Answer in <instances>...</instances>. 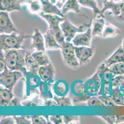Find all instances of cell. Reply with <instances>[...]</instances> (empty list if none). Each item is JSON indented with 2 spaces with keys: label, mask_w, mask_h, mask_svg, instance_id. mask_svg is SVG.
Segmentation results:
<instances>
[{
  "label": "cell",
  "mask_w": 124,
  "mask_h": 124,
  "mask_svg": "<svg viewBox=\"0 0 124 124\" xmlns=\"http://www.w3.org/2000/svg\"><path fill=\"white\" fill-rule=\"evenodd\" d=\"M24 48L1 50V59L4 60L8 68L13 71L23 73L25 78L27 75L25 68V55Z\"/></svg>",
  "instance_id": "1"
},
{
  "label": "cell",
  "mask_w": 124,
  "mask_h": 124,
  "mask_svg": "<svg viewBox=\"0 0 124 124\" xmlns=\"http://www.w3.org/2000/svg\"><path fill=\"white\" fill-rule=\"evenodd\" d=\"M31 36H25L19 33L14 32L11 34H1L0 35V49L1 50H7L12 49L24 48L22 44L25 38Z\"/></svg>",
  "instance_id": "2"
},
{
  "label": "cell",
  "mask_w": 124,
  "mask_h": 124,
  "mask_svg": "<svg viewBox=\"0 0 124 124\" xmlns=\"http://www.w3.org/2000/svg\"><path fill=\"white\" fill-rule=\"evenodd\" d=\"M62 55L64 63L67 66L74 69H78L80 67L75 52V45L72 43L65 41L61 45Z\"/></svg>",
  "instance_id": "3"
},
{
  "label": "cell",
  "mask_w": 124,
  "mask_h": 124,
  "mask_svg": "<svg viewBox=\"0 0 124 124\" xmlns=\"http://www.w3.org/2000/svg\"><path fill=\"white\" fill-rule=\"evenodd\" d=\"M60 27L64 33L66 40L70 42L76 36L77 33L85 32L91 26V24H83L79 26H74L68 20L65 19L62 22V23H61Z\"/></svg>",
  "instance_id": "4"
},
{
  "label": "cell",
  "mask_w": 124,
  "mask_h": 124,
  "mask_svg": "<svg viewBox=\"0 0 124 124\" xmlns=\"http://www.w3.org/2000/svg\"><path fill=\"white\" fill-rule=\"evenodd\" d=\"M22 77H24V75L21 71H13L6 67L3 72L0 73V84L12 91L17 81Z\"/></svg>",
  "instance_id": "5"
},
{
  "label": "cell",
  "mask_w": 124,
  "mask_h": 124,
  "mask_svg": "<svg viewBox=\"0 0 124 124\" xmlns=\"http://www.w3.org/2000/svg\"><path fill=\"white\" fill-rule=\"evenodd\" d=\"M85 85L87 94L91 96L98 95L101 86V74L96 71L85 83Z\"/></svg>",
  "instance_id": "6"
},
{
  "label": "cell",
  "mask_w": 124,
  "mask_h": 124,
  "mask_svg": "<svg viewBox=\"0 0 124 124\" xmlns=\"http://www.w3.org/2000/svg\"><path fill=\"white\" fill-rule=\"evenodd\" d=\"M14 32L19 33L12 20L10 19L8 12H0V33L1 34H11Z\"/></svg>",
  "instance_id": "7"
},
{
  "label": "cell",
  "mask_w": 124,
  "mask_h": 124,
  "mask_svg": "<svg viewBox=\"0 0 124 124\" xmlns=\"http://www.w3.org/2000/svg\"><path fill=\"white\" fill-rule=\"evenodd\" d=\"M75 52L80 65L88 63L94 54V49L92 47L86 46H75Z\"/></svg>",
  "instance_id": "8"
},
{
  "label": "cell",
  "mask_w": 124,
  "mask_h": 124,
  "mask_svg": "<svg viewBox=\"0 0 124 124\" xmlns=\"http://www.w3.org/2000/svg\"><path fill=\"white\" fill-rule=\"evenodd\" d=\"M102 4L103 6L101 10L102 14L107 10H110L111 11L110 14L117 17L121 13L122 9L124 4V0H120L117 2L114 0H102Z\"/></svg>",
  "instance_id": "9"
},
{
  "label": "cell",
  "mask_w": 124,
  "mask_h": 124,
  "mask_svg": "<svg viewBox=\"0 0 124 124\" xmlns=\"http://www.w3.org/2000/svg\"><path fill=\"white\" fill-rule=\"evenodd\" d=\"M55 70L51 63L46 65L40 66L38 70V75L43 81L49 83H53L54 82V77L55 75Z\"/></svg>",
  "instance_id": "10"
},
{
  "label": "cell",
  "mask_w": 124,
  "mask_h": 124,
  "mask_svg": "<svg viewBox=\"0 0 124 124\" xmlns=\"http://www.w3.org/2000/svg\"><path fill=\"white\" fill-rule=\"evenodd\" d=\"M38 14L48 22L49 25V29L52 30H56L60 29L61 22L65 20L64 18L59 16L51 14H45L41 11L38 12Z\"/></svg>",
  "instance_id": "11"
},
{
  "label": "cell",
  "mask_w": 124,
  "mask_h": 124,
  "mask_svg": "<svg viewBox=\"0 0 124 124\" xmlns=\"http://www.w3.org/2000/svg\"><path fill=\"white\" fill-rule=\"evenodd\" d=\"M114 75L110 73L101 74V86L98 95H111L112 79Z\"/></svg>",
  "instance_id": "12"
},
{
  "label": "cell",
  "mask_w": 124,
  "mask_h": 124,
  "mask_svg": "<svg viewBox=\"0 0 124 124\" xmlns=\"http://www.w3.org/2000/svg\"><path fill=\"white\" fill-rule=\"evenodd\" d=\"M92 36H92L91 27H90L86 32L76 35V36L73 38L72 42L75 47H90Z\"/></svg>",
  "instance_id": "13"
},
{
  "label": "cell",
  "mask_w": 124,
  "mask_h": 124,
  "mask_svg": "<svg viewBox=\"0 0 124 124\" xmlns=\"http://www.w3.org/2000/svg\"><path fill=\"white\" fill-rule=\"evenodd\" d=\"M100 74L104 73H110L114 76L117 75H124V63H115L107 67L103 63H101V65L98 67L97 71Z\"/></svg>",
  "instance_id": "14"
},
{
  "label": "cell",
  "mask_w": 124,
  "mask_h": 124,
  "mask_svg": "<svg viewBox=\"0 0 124 124\" xmlns=\"http://www.w3.org/2000/svg\"><path fill=\"white\" fill-rule=\"evenodd\" d=\"M31 38L32 39V43L31 45V48H34L37 51L46 50L45 38L40 30L35 29L33 34L31 36Z\"/></svg>",
  "instance_id": "15"
},
{
  "label": "cell",
  "mask_w": 124,
  "mask_h": 124,
  "mask_svg": "<svg viewBox=\"0 0 124 124\" xmlns=\"http://www.w3.org/2000/svg\"><path fill=\"white\" fill-rule=\"evenodd\" d=\"M41 3V12L45 14H51L64 18V14L57 6L49 0H40Z\"/></svg>",
  "instance_id": "16"
},
{
  "label": "cell",
  "mask_w": 124,
  "mask_h": 124,
  "mask_svg": "<svg viewBox=\"0 0 124 124\" xmlns=\"http://www.w3.org/2000/svg\"><path fill=\"white\" fill-rule=\"evenodd\" d=\"M40 66L32 57L30 52H26L25 55V68L27 75H38V70Z\"/></svg>",
  "instance_id": "17"
},
{
  "label": "cell",
  "mask_w": 124,
  "mask_h": 124,
  "mask_svg": "<svg viewBox=\"0 0 124 124\" xmlns=\"http://www.w3.org/2000/svg\"><path fill=\"white\" fill-rule=\"evenodd\" d=\"M118 63H124V49L122 47L118 48L110 57L102 62L107 67Z\"/></svg>",
  "instance_id": "18"
},
{
  "label": "cell",
  "mask_w": 124,
  "mask_h": 124,
  "mask_svg": "<svg viewBox=\"0 0 124 124\" xmlns=\"http://www.w3.org/2000/svg\"><path fill=\"white\" fill-rule=\"evenodd\" d=\"M104 16L95 17L93 20L91 31L93 36H102L104 27L106 24V20Z\"/></svg>",
  "instance_id": "19"
},
{
  "label": "cell",
  "mask_w": 124,
  "mask_h": 124,
  "mask_svg": "<svg viewBox=\"0 0 124 124\" xmlns=\"http://www.w3.org/2000/svg\"><path fill=\"white\" fill-rule=\"evenodd\" d=\"M1 1V11L11 12L19 11L21 9L20 2L18 0H0Z\"/></svg>",
  "instance_id": "20"
},
{
  "label": "cell",
  "mask_w": 124,
  "mask_h": 124,
  "mask_svg": "<svg viewBox=\"0 0 124 124\" xmlns=\"http://www.w3.org/2000/svg\"><path fill=\"white\" fill-rule=\"evenodd\" d=\"M44 38H45L46 49L51 50L61 48V46L57 42L54 36L49 29L46 30L45 34L44 35Z\"/></svg>",
  "instance_id": "21"
},
{
  "label": "cell",
  "mask_w": 124,
  "mask_h": 124,
  "mask_svg": "<svg viewBox=\"0 0 124 124\" xmlns=\"http://www.w3.org/2000/svg\"><path fill=\"white\" fill-rule=\"evenodd\" d=\"M12 90L1 87L0 89V105L1 107H8L10 102L14 97Z\"/></svg>",
  "instance_id": "22"
},
{
  "label": "cell",
  "mask_w": 124,
  "mask_h": 124,
  "mask_svg": "<svg viewBox=\"0 0 124 124\" xmlns=\"http://www.w3.org/2000/svg\"><path fill=\"white\" fill-rule=\"evenodd\" d=\"M120 32L121 31L117 26L109 22H106L102 32V37L104 38L114 37L119 35Z\"/></svg>",
  "instance_id": "23"
},
{
  "label": "cell",
  "mask_w": 124,
  "mask_h": 124,
  "mask_svg": "<svg viewBox=\"0 0 124 124\" xmlns=\"http://www.w3.org/2000/svg\"><path fill=\"white\" fill-rule=\"evenodd\" d=\"M38 87L40 89V96L43 101L53 98L54 96L51 89V83L42 81Z\"/></svg>",
  "instance_id": "24"
},
{
  "label": "cell",
  "mask_w": 124,
  "mask_h": 124,
  "mask_svg": "<svg viewBox=\"0 0 124 124\" xmlns=\"http://www.w3.org/2000/svg\"><path fill=\"white\" fill-rule=\"evenodd\" d=\"M80 5L78 0H67L61 8V11L64 14L70 11L79 14L80 12Z\"/></svg>",
  "instance_id": "25"
},
{
  "label": "cell",
  "mask_w": 124,
  "mask_h": 124,
  "mask_svg": "<svg viewBox=\"0 0 124 124\" xmlns=\"http://www.w3.org/2000/svg\"><path fill=\"white\" fill-rule=\"evenodd\" d=\"M78 1L80 5L83 6L88 7L91 8L93 11L95 17L104 16V15L101 13V11L99 9L98 6V4L96 0H78Z\"/></svg>",
  "instance_id": "26"
},
{
  "label": "cell",
  "mask_w": 124,
  "mask_h": 124,
  "mask_svg": "<svg viewBox=\"0 0 124 124\" xmlns=\"http://www.w3.org/2000/svg\"><path fill=\"white\" fill-rule=\"evenodd\" d=\"M54 92L58 96H66L69 92V86L67 83L62 81H58L53 86Z\"/></svg>",
  "instance_id": "27"
},
{
  "label": "cell",
  "mask_w": 124,
  "mask_h": 124,
  "mask_svg": "<svg viewBox=\"0 0 124 124\" xmlns=\"http://www.w3.org/2000/svg\"><path fill=\"white\" fill-rule=\"evenodd\" d=\"M31 55L40 66L46 65L51 63L50 60L45 51H37L31 53Z\"/></svg>",
  "instance_id": "28"
},
{
  "label": "cell",
  "mask_w": 124,
  "mask_h": 124,
  "mask_svg": "<svg viewBox=\"0 0 124 124\" xmlns=\"http://www.w3.org/2000/svg\"><path fill=\"white\" fill-rule=\"evenodd\" d=\"M111 96L116 105L124 106V96L119 88H112Z\"/></svg>",
  "instance_id": "29"
},
{
  "label": "cell",
  "mask_w": 124,
  "mask_h": 124,
  "mask_svg": "<svg viewBox=\"0 0 124 124\" xmlns=\"http://www.w3.org/2000/svg\"><path fill=\"white\" fill-rule=\"evenodd\" d=\"M25 78L27 87H38L42 81L38 75H27Z\"/></svg>",
  "instance_id": "30"
},
{
  "label": "cell",
  "mask_w": 124,
  "mask_h": 124,
  "mask_svg": "<svg viewBox=\"0 0 124 124\" xmlns=\"http://www.w3.org/2000/svg\"><path fill=\"white\" fill-rule=\"evenodd\" d=\"M55 101H56L57 106L59 107H69L73 105L72 100L69 97L66 96H58L54 95L53 97Z\"/></svg>",
  "instance_id": "31"
},
{
  "label": "cell",
  "mask_w": 124,
  "mask_h": 124,
  "mask_svg": "<svg viewBox=\"0 0 124 124\" xmlns=\"http://www.w3.org/2000/svg\"><path fill=\"white\" fill-rule=\"evenodd\" d=\"M40 95H37L35 96V97L31 99L27 100L22 102V106L26 107H35L40 106V105H44V103H43L42 99L39 96Z\"/></svg>",
  "instance_id": "32"
},
{
  "label": "cell",
  "mask_w": 124,
  "mask_h": 124,
  "mask_svg": "<svg viewBox=\"0 0 124 124\" xmlns=\"http://www.w3.org/2000/svg\"><path fill=\"white\" fill-rule=\"evenodd\" d=\"M73 92L75 95L86 94V92L85 83L77 82V83H74V86H73Z\"/></svg>",
  "instance_id": "33"
},
{
  "label": "cell",
  "mask_w": 124,
  "mask_h": 124,
  "mask_svg": "<svg viewBox=\"0 0 124 124\" xmlns=\"http://www.w3.org/2000/svg\"><path fill=\"white\" fill-rule=\"evenodd\" d=\"M87 105L89 107H104V104L100 100L98 95L95 96H91L90 99L88 100Z\"/></svg>",
  "instance_id": "34"
},
{
  "label": "cell",
  "mask_w": 124,
  "mask_h": 124,
  "mask_svg": "<svg viewBox=\"0 0 124 124\" xmlns=\"http://www.w3.org/2000/svg\"><path fill=\"white\" fill-rule=\"evenodd\" d=\"M123 84H124V75H117L112 77V88H119Z\"/></svg>",
  "instance_id": "35"
},
{
  "label": "cell",
  "mask_w": 124,
  "mask_h": 124,
  "mask_svg": "<svg viewBox=\"0 0 124 124\" xmlns=\"http://www.w3.org/2000/svg\"><path fill=\"white\" fill-rule=\"evenodd\" d=\"M50 30L51 31V32L53 34V35L54 36L55 38H56V40H57V42L59 43V44L61 46L62 44L65 41H66L65 36H64V33H63L62 30L61 28L56 30Z\"/></svg>",
  "instance_id": "36"
},
{
  "label": "cell",
  "mask_w": 124,
  "mask_h": 124,
  "mask_svg": "<svg viewBox=\"0 0 124 124\" xmlns=\"http://www.w3.org/2000/svg\"><path fill=\"white\" fill-rule=\"evenodd\" d=\"M98 96L105 106H116L111 95H98Z\"/></svg>",
  "instance_id": "37"
},
{
  "label": "cell",
  "mask_w": 124,
  "mask_h": 124,
  "mask_svg": "<svg viewBox=\"0 0 124 124\" xmlns=\"http://www.w3.org/2000/svg\"><path fill=\"white\" fill-rule=\"evenodd\" d=\"M91 95H89L87 93L83 94H80V95H75L72 98V102L73 103H74V104L87 102L88 100L91 97Z\"/></svg>",
  "instance_id": "38"
},
{
  "label": "cell",
  "mask_w": 124,
  "mask_h": 124,
  "mask_svg": "<svg viewBox=\"0 0 124 124\" xmlns=\"http://www.w3.org/2000/svg\"><path fill=\"white\" fill-rule=\"evenodd\" d=\"M17 124H30L31 123V117L29 115L14 116Z\"/></svg>",
  "instance_id": "39"
},
{
  "label": "cell",
  "mask_w": 124,
  "mask_h": 124,
  "mask_svg": "<svg viewBox=\"0 0 124 124\" xmlns=\"http://www.w3.org/2000/svg\"><path fill=\"white\" fill-rule=\"evenodd\" d=\"M30 11L32 12H39L41 11V3L40 0H33L30 3Z\"/></svg>",
  "instance_id": "40"
},
{
  "label": "cell",
  "mask_w": 124,
  "mask_h": 124,
  "mask_svg": "<svg viewBox=\"0 0 124 124\" xmlns=\"http://www.w3.org/2000/svg\"><path fill=\"white\" fill-rule=\"evenodd\" d=\"M63 121L64 124H79L80 117L79 116L75 115H64L63 116Z\"/></svg>",
  "instance_id": "41"
},
{
  "label": "cell",
  "mask_w": 124,
  "mask_h": 124,
  "mask_svg": "<svg viewBox=\"0 0 124 124\" xmlns=\"http://www.w3.org/2000/svg\"><path fill=\"white\" fill-rule=\"evenodd\" d=\"M31 117V123L33 124H48L47 120L43 116L32 115Z\"/></svg>",
  "instance_id": "42"
},
{
  "label": "cell",
  "mask_w": 124,
  "mask_h": 124,
  "mask_svg": "<svg viewBox=\"0 0 124 124\" xmlns=\"http://www.w3.org/2000/svg\"><path fill=\"white\" fill-rule=\"evenodd\" d=\"M49 121L51 124H64L63 116L61 115H51L49 116Z\"/></svg>",
  "instance_id": "43"
},
{
  "label": "cell",
  "mask_w": 124,
  "mask_h": 124,
  "mask_svg": "<svg viewBox=\"0 0 124 124\" xmlns=\"http://www.w3.org/2000/svg\"><path fill=\"white\" fill-rule=\"evenodd\" d=\"M100 117L103 119L107 124H116V115H101Z\"/></svg>",
  "instance_id": "44"
},
{
  "label": "cell",
  "mask_w": 124,
  "mask_h": 124,
  "mask_svg": "<svg viewBox=\"0 0 124 124\" xmlns=\"http://www.w3.org/2000/svg\"><path fill=\"white\" fill-rule=\"evenodd\" d=\"M0 124H16V120L14 116H7V117H1Z\"/></svg>",
  "instance_id": "45"
},
{
  "label": "cell",
  "mask_w": 124,
  "mask_h": 124,
  "mask_svg": "<svg viewBox=\"0 0 124 124\" xmlns=\"http://www.w3.org/2000/svg\"><path fill=\"white\" fill-rule=\"evenodd\" d=\"M22 105V102H21V100L18 97H14L10 102L8 107H21Z\"/></svg>",
  "instance_id": "46"
},
{
  "label": "cell",
  "mask_w": 124,
  "mask_h": 124,
  "mask_svg": "<svg viewBox=\"0 0 124 124\" xmlns=\"http://www.w3.org/2000/svg\"><path fill=\"white\" fill-rule=\"evenodd\" d=\"M44 105L46 107H56L57 106V102L55 101L54 99H49L45 100L43 102Z\"/></svg>",
  "instance_id": "47"
},
{
  "label": "cell",
  "mask_w": 124,
  "mask_h": 124,
  "mask_svg": "<svg viewBox=\"0 0 124 124\" xmlns=\"http://www.w3.org/2000/svg\"><path fill=\"white\" fill-rule=\"evenodd\" d=\"M116 124H124V115H116Z\"/></svg>",
  "instance_id": "48"
},
{
  "label": "cell",
  "mask_w": 124,
  "mask_h": 124,
  "mask_svg": "<svg viewBox=\"0 0 124 124\" xmlns=\"http://www.w3.org/2000/svg\"><path fill=\"white\" fill-rule=\"evenodd\" d=\"M6 67L7 66L6 65L4 60L0 58V72H3Z\"/></svg>",
  "instance_id": "49"
},
{
  "label": "cell",
  "mask_w": 124,
  "mask_h": 124,
  "mask_svg": "<svg viewBox=\"0 0 124 124\" xmlns=\"http://www.w3.org/2000/svg\"><path fill=\"white\" fill-rule=\"evenodd\" d=\"M67 1V0H58L55 4L57 6V8H59L61 10Z\"/></svg>",
  "instance_id": "50"
},
{
  "label": "cell",
  "mask_w": 124,
  "mask_h": 124,
  "mask_svg": "<svg viewBox=\"0 0 124 124\" xmlns=\"http://www.w3.org/2000/svg\"><path fill=\"white\" fill-rule=\"evenodd\" d=\"M117 19L119 20H120V21H124V4L122 7V9L121 13L119 16H118L117 17H116Z\"/></svg>",
  "instance_id": "51"
},
{
  "label": "cell",
  "mask_w": 124,
  "mask_h": 124,
  "mask_svg": "<svg viewBox=\"0 0 124 124\" xmlns=\"http://www.w3.org/2000/svg\"><path fill=\"white\" fill-rule=\"evenodd\" d=\"M18 1L20 2L21 4H22V3H29V4H30L31 1H33V0H18Z\"/></svg>",
  "instance_id": "52"
},
{
  "label": "cell",
  "mask_w": 124,
  "mask_h": 124,
  "mask_svg": "<svg viewBox=\"0 0 124 124\" xmlns=\"http://www.w3.org/2000/svg\"><path fill=\"white\" fill-rule=\"evenodd\" d=\"M119 89H120V91H121V93H122V94L124 95V84H123V85H122L120 87H119Z\"/></svg>",
  "instance_id": "53"
},
{
  "label": "cell",
  "mask_w": 124,
  "mask_h": 124,
  "mask_svg": "<svg viewBox=\"0 0 124 124\" xmlns=\"http://www.w3.org/2000/svg\"><path fill=\"white\" fill-rule=\"evenodd\" d=\"M50 1L52 3H53V4H56V2H57L58 0H50Z\"/></svg>",
  "instance_id": "54"
},
{
  "label": "cell",
  "mask_w": 124,
  "mask_h": 124,
  "mask_svg": "<svg viewBox=\"0 0 124 124\" xmlns=\"http://www.w3.org/2000/svg\"><path fill=\"white\" fill-rule=\"evenodd\" d=\"M122 47L123 48H124V40H123V42H122Z\"/></svg>",
  "instance_id": "55"
}]
</instances>
